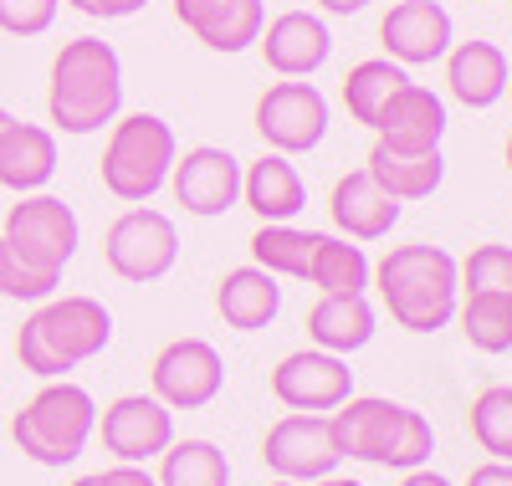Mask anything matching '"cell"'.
<instances>
[{
	"mask_svg": "<svg viewBox=\"0 0 512 486\" xmlns=\"http://www.w3.org/2000/svg\"><path fill=\"white\" fill-rule=\"evenodd\" d=\"M369 287H379L384 313L405 333H441L456 318V302H461V267L446 246L410 241V246L384 251Z\"/></svg>",
	"mask_w": 512,
	"mask_h": 486,
	"instance_id": "1",
	"label": "cell"
},
{
	"mask_svg": "<svg viewBox=\"0 0 512 486\" xmlns=\"http://www.w3.org/2000/svg\"><path fill=\"white\" fill-rule=\"evenodd\" d=\"M113 343V313L98 297H47L16 333V359L36 379H67L77 364L98 359Z\"/></svg>",
	"mask_w": 512,
	"mask_h": 486,
	"instance_id": "2",
	"label": "cell"
},
{
	"mask_svg": "<svg viewBox=\"0 0 512 486\" xmlns=\"http://www.w3.org/2000/svg\"><path fill=\"white\" fill-rule=\"evenodd\" d=\"M333 440L349 461H369L384 471H415L431 461L436 430L420 410L400 400H379V394H349L344 405L328 415Z\"/></svg>",
	"mask_w": 512,
	"mask_h": 486,
	"instance_id": "3",
	"label": "cell"
},
{
	"mask_svg": "<svg viewBox=\"0 0 512 486\" xmlns=\"http://www.w3.org/2000/svg\"><path fill=\"white\" fill-rule=\"evenodd\" d=\"M47 113L62 134H98L123 113V62L103 36H77L57 52Z\"/></svg>",
	"mask_w": 512,
	"mask_h": 486,
	"instance_id": "4",
	"label": "cell"
},
{
	"mask_svg": "<svg viewBox=\"0 0 512 486\" xmlns=\"http://www.w3.org/2000/svg\"><path fill=\"white\" fill-rule=\"evenodd\" d=\"M98 430V400L72 379H52L36 389L11 420L16 451L31 456L36 466H72Z\"/></svg>",
	"mask_w": 512,
	"mask_h": 486,
	"instance_id": "5",
	"label": "cell"
},
{
	"mask_svg": "<svg viewBox=\"0 0 512 486\" xmlns=\"http://www.w3.org/2000/svg\"><path fill=\"white\" fill-rule=\"evenodd\" d=\"M180 159V139L159 113H128L113 118V134L103 144V190L123 205H149L164 185H169V169Z\"/></svg>",
	"mask_w": 512,
	"mask_h": 486,
	"instance_id": "6",
	"label": "cell"
},
{
	"mask_svg": "<svg viewBox=\"0 0 512 486\" xmlns=\"http://www.w3.org/2000/svg\"><path fill=\"white\" fill-rule=\"evenodd\" d=\"M0 241H6V246L26 261V267L62 277L67 261H72L77 246H82V220H77V210H72L62 195L36 190V195H21V200L6 210V231H0Z\"/></svg>",
	"mask_w": 512,
	"mask_h": 486,
	"instance_id": "7",
	"label": "cell"
},
{
	"mask_svg": "<svg viewBox=\"0 0 512 486\" xmlns=\"http://www.w3.org/2000/svg\"><path fill=\"white\" fill-rule=\"evenodd\" d=\"M103 261H108V272L123 277V282H164L169 272H175V261H180V231H175V220H169L164 210L154 205H128L108 236H103Z\"/></svg>",
	"mask_w": 512,
	"mask_h": 486,
	"instance_id": "8",
	"label": "cell"
},
{
	"mask_svg": "<svg viewBox=\"0 0 512 486\" xmlns=\"http://www.w3.org/2000/svg\"><path fill=\"white\" fill-rule=\"evenodd\" d=\"M226 389V359L210 338H175L154 353L149 394L169 410H205Z\"/></svg>",
	"mask_w": 512,
	"mask_h": 486,
	"instance_id": "9",
	"label": "cell"
},
{
	"mask_svg": "<svg viewBox=\"0 0 512 486\" xmlns=\"http://www.w3.org/2000/svg\"><path fill=\"white\" fill-rule=\"evenodd\" d=\"M256 134L272 154H308L328 134V98L308 77H282L256 98Z\"/></svg>",
	"mask_w": 512,
	"mask_h": 486,
	"instance_id": "10",
	"label": "cell"
},
{
	"mask_svg": "<svg viewBox=\"0 0 512 486\" xmlns=\"http://www.w3.org/2000/svg\"><path fill=\"white\" fill-rule=\"evenodd\" d=\"M262 461L272 476L282 481H297V486H308L318 476H333L338 461H344V451H338V440H333V425L328 415H282L267 440H262Z\"/></svg>",
	"mask_w": 512,
	"mask_h": 486,
	"instance_id": "11",
	"label": "cell"
},
{
	"mask_svg": "<svg viewBox=\"0 0 512 486\" xmlns=\"http://www.w3.org/2000/svg\"><path fill=\"white\" fill-rule=\"evenodd\" d=\"M272 394L277 405L297 415H333L354 394V369L323 348H297L272 369Z\"/></svg>",
	"mask_w": 512,
	"mask_h": 486,
	"instance_id": "12",
	"label": "cell"
},
{
	"mask_svg": "<svg viewBox=\"0 0 512 486\" xmlns=\"http://www.w3.org/2000/svg\"><path fill=\"white\" fill-rule=\"evenodd\" d=\"M103 430V451L123 466H149L175 446V410L159 405L154 394H118L98 420Z\"/></svg>",
	"mask_w": 512,
	"mask_h": 486,
	"instance_id": "13",
	"label": "cell"
},
{
	"mask_svg": "<svg viewBox=\"0 0 512 486\" xmlns=\"http://www.w3.org/2000/svg\"><path fill=\"white\" fill-rule=\"evenodd\" d=\"M169 190H175V200L200 220L226 215V210L241 205V159L221 144L185 149L175 159V169H169Z\"/></svg>",
	"mask_w": 512,
	"mask_h": 486,
	"instance_id": "14",
	"label": "cell"
},
{
	"mask_svg": "<svg viewBox=\"0 0 512 486\" xmlns=\"http://www.w3.org/2000/svg\"><path fill=\"white\" fill-rule=\"evenodd\" d=\"M379 41L384 57L400 67H431L451 52L456 41V21L441 0H395L379 21Z\"/></svg>",
	"mask_w": 512,
	"mask_h": 486,
	"instance_id": "15",
	"label": "cell"
},
{
	"mask_svg": "<svg viewBox=\"0 0 512 486\" xmlns=\"http://www.w3.org/2000/svg\"><path fill=\"white\" fill-rule=\"evenodd\" d=\"M446 103L420 82H405L400 93L379 108L374 118V144L395 149V154H431L446 139Z\"/></svg>",
	"mask_w": 512,
	"mask_h": 486,
	"instance_id": "16",
	"label": "cell"
},
{
	"mask_svg": "<svg viewBox=\"0 0 512 486\" xmlns=\"http://www.w3.org/2000/svg\"><path fill=\"white\" fill-rule=\"evenodd\" d=\"M256 47H262V57L277 77H313L333 57V31L313 11H282L262 26Z\"/></svg>",
	"mask_w": 512,
	"mask_h": 486,
	"instance_id": "17",
	"label": "cell"
},
{
	"mask_svg": "<svg viewBox=\"0 0 512 486\" xmlns=\"http://www.w3.org/2000/svg\"><path fill=\"white\" fill-rule=\"evenodd\" d=\"M175 21L210 52H246L256 47V36L267 26V6L262 0H175Z\"/></svg>",
	"mask_w": 512,
	"mask_h": 486,
	"instance_id": "18",
	"label": "cell"
},
{
	"mask_svg": "<svg viewBox=\"0 0 512 486\" xmlns=\"http://www.w3.org/2000/svg\"><path fill=\"white\" fill-rule=\"evenodd\" d=\"M446 62V87L461 108H497L507 98V77H512V62L497 41H451V52L441 57Z\"/></svg>",
	"mask_w": 512,
	"mask_h": 486,
	"instance_id": "19",
	"label": "cell"
},
{
	"mask_svg": "<svg viewBox=\"0 0 512 486\" xmlns=\"http://www.w3.org/2000/svg\"><path fill=\"white\" fill-rule=\"evenodd\" d=\"M328 215L344 241H384L400 226V200H390L364 169H349L328 195Z\"/></svg>",
	"mask_w": 512,
	"mask_h": 486,
	"instance_id": "20",
	"label": "cell"
},
{
	"mask_svg": "<svg viewBox=\"0 0 512 486\" xmlns=\"http://www.w3.org/2000/svg\"><path fill=\"white\" fill-rule=\"evenodd\" d=\"M57 174V134L41 123L11 118V128L0 134V185L16 195L47 190Z\"/></svg>",
	"mask_w": 512,
	"mask_h": 486,
	"instance_id": "21",
	"label": "cell"
},
{
	"mask_svg": "<svg viewBox=\"0 0 512 486\" xmlns=\"http://www.w3.org/2000/svg\"><path fill=\"white\" fill-rule=\"evenodd\" d=\"M241 200L262 215V226H287L308 210V185L287 154H262L251 169H241Z\"/></svg>",
	"mask_w": 512,
	"mask_h": 486,
	"instance_id": "22",
	"label": "cell"
},
{
	"mask_svg": "<svg viewBox=\"0 0 512 486\" xmlns=\"http://www.w3.org/2000/svg\"><path fill=\"white\" fill-rule=\"evenodd\" d=\"M216 313L236 328V333H256L282 313V287L272 272L262 267H236L216 282Z\"/></svg>",
	"mask_w": 512,
	"mask_h": 486,
	"instance_id": "23",
	"label": "cell"
},
{
	"mask_svg": "<svg viewBox=\"0 0 512 486\" xmlns=\"http://www.w3.org/2000/svg\"><path fill=\"white\" fill-rule=\"evenodd\" d=\"M364 174L390 195V200H431L446 180V154L431 149V154H395V149H384L374 144L369 159H364Z\"/></svg>",
	"mask_w": 512,
	"mask_h": 486,
	"instance_id": "24",
	"label": "cell"
},
{
	"mask_svg": "<svg viewBox=\"0 0 512 486\" xmlns=\"http://www.w3.org/2000/svg\"><path fill=\"white\" fill-rule=\"evenodd\" d=\"M374 323H379V313L369 297H318L308 313V338H313V348L349 359V353L369 348Z\"/></svg>",
	"mask_w": 512,
	"mask_h": 486,
	"instance_id": "25",
	"label": "cell"
},
{
	"mask_svg": "<svg viewBox=\"0 0 512 486\" xmlns=\"http://www.w3.org/2000/svg\"><path fill=\"white\" fill-rule=\"evenodd\" d=\"M303 282H313L323 297H364L369 282H374V261L364 256V246L318 231V246H313V261H308Z\"/></svg>",
	"mask_w": 512,
	"mask_h": 486,
	"instance_id": "26",
	"label": "cell"
},
{
	"mask_svg": "<svg viewBox=\"0 0 512 486\" xmlns=\"http://www.w3.org/2000/svg\"><path fill=\"white\" fill-rule=\"evenodd\" d=\"M159 486H231V461L216 440L190 435L159 456Z\"/></svg>",
	"mask_w": 512,
	"mask_h": 486,
	"instance_id": "27",
	"label": "cell"
},
{
	"mask_svg": "<svg viewBox=\"0 0 512 486\" xmlns=\"http://www.w3.org/2000/svg\"><path fill=\"white\" fill-rule=\"evenodd\" d=\"M405 82H410V72L400 62H390V57H369V62L349 67V77H344V108H349V118L374 128L379 108L390 103Z\"/></svg>",
	"mask_w": 512,
	"mask_h": 486,
	"instance_id": "28",
	"label": "cell"
},
{
	"mask_svg": "<svg viewBox=\"0 0 512 486\" xmlns=\"http://www.w3.org/2000/svg\"><path fill=\"white\" fill-rule=\"evenodd\" d=\"M313 246H318V231H297L292 220H287V226H262L251 236V267H262L272 277L303 282L308 261H313Z\"/></svg>",
	"mask_w": 512,
	"mask_h": 486,
	"instance_id": "29",
	"label": "cell"
},
{
	"mask_svg": "<svg viewBox=\"0 0 512 486\" xmlns=\"http://www.w3.org/2000/svg\"><path fill=\"white\" fill-rule=\"evenodd\" d=\"M461 333L477 353H507L512 348V297L502 292H466L456 302Z\"/></svg>",
	"mask_w": 512,
	"mask_h": 486,
	"instance_id": "30",
	"label": "cell"
},
{
	"mask_svg": "<svg viewBox=\"0 0 512 486\" xmlns=\"http://www.w3.org/2000/svg\"><path fill=\"white\" fill-rule=\"evenodd\" d=\"M466 425H472V440L492 461H512V384L482 389L472 410H466Z\"/></svg>",
	"mask_w": 512,
	"mask_h": 486,
	"instance_id": "31",
	"label": "cell"
},
{
	"mask_svg": "<svg viewBox=\"0 0 512 486\" xmlns=\"http://www.w3.org/2000/svg\"><path fill=\"white\" fill-rule=\"evenodd\" d=\"M456 267H461V292H502V297H512V246L482 241V246H472L466 261H456Z\"/></svg>",
	"mask_w": 512,
	"mask_h": 486,
	"instance_id": "32",
	"label": "cell"
},
{
	"mask_svg": "<svg viewBox=\"0 0 512 486\" xmlns=\"http://www.w3.org/2000/svg\"><path fill=\"white\" fill-rule=\"evenodd\" d=\"M57 287H62V277L26 267V261H21L6 241H0V297H16V302H47Z\"/></svg>",
	"mask_w": 512,
	"mask_h": 486,
	"instance_id": "33",
	"label": "cell"
},
{
	"mask_svg": "<svg viewBox=\"0 0 512 486\" xmlns=\"http://www.w3.org/2000/svg\"><path fill=\"white\" fill-rule=\"evenodd\" d=\"M62 0H0V31L6 36H41L52 31Z\"/></svg>",
	"mask_w": 512,
	"mask_h": 486,
	"instance_id": "34",
	"label": "cell"
},
{
	"mask_svg": "<svg viewBox=\"0 0 512 486\" xmlns=\"http://www.w3.org/2000/svg\"><path fill=\"white\" fill-rule=\"evenodd\" d=\"M93 486H159L144 466H108V471H93Z\"/></svg>",
	"mask_w": 512,
	"mask_h": 486,
	"instance_id": "35",
	"label": "cell"
},
{
	"mask_svg": "<svg viewBox=\"0 0 512 486\" xmlns=\"http://www.w3.org/2000/svg\"><path fill=\"white\" fill-rule=\"evenodd\" d=\"M149 0H88V16H103V21H128L139 16Z\"/></svg>",
	"mask_w": 512,
	"mask_h": 486,
	"instance_id": "36",
	"label": "cell"
},
{
	"mask_svg": "<svg viewBox=\"0 0 512 486\" xmlns=\"http://www.w3.org/2000/svg\"><path fill=\"white\" fill-rule=\"evenodd\" d=\"M466 486H512V461H482V466H472Z\"/></svg>",
	"mask_w": 512,
	"mask_h": 486,
	"instance_id": "37",
	"label": "cell"
},
{
	"mask_svg": "<svg viewBox=\"0 0 512 486\" xmlns=\"http://www.w3.org/2000/svg\"><path fill=\"white\" fill-rule=\"evenodd\" d=\"M400 486H451L441 471H431V466H415V471H405L400 476Z\"/></svg>",
	"mask_w": 512,
	"mask_h": 486,
	"instance_id": "38",
	"label": "cell"
},
{
	"mask_svg": "<svg viewBox=\"0 0 512 486\" xmlns=\"http://www.w3.org/2000/svg\"><path fill=\"white\" fill-rule=\"evenodd\" d=\"M318 6H323L328 16H359V11L369 6V0H318Z\"/></svg>",
	"mask_w": 512,
	"mask_h": 486,
	"instance_id": "39",
	"label": "cell"
},
{
	"mask_svg": "<svg viewBox=\"0 0 512 486\" xmlns=\"http://www.w3.org/2000/svg\"><path fill=\"white\" fill-rule=\"evenodd\" d=\"M308 486H364V481H354V476H338V471H333V476H318V481H308Z\"/></svg>",
	"mask_w": 512,
	"mask_h": 486,
	"instance_id": "40",
	"label": "cell"
},
{
	"mask_svg": "<svg viewBox=\"0 0 512 486\" xmlns=\"http://www.w3.org/2000/svg\"><path fill=\"white\" fill-rule=\"evenodd\" d=\"M11 118H16L11 108H0V134H6V128H11Z\"/></svg>",
	"mask_w": 512,
	"mask_h": 486,
	"instance_id": "41",
	"label": "cell"
},
{
	"mask_svg": "<svg viewBox=\"0 0 512 486\" xmlns=\"http://www.w3.org/2000/svg\"><path fill=\"white\" fill-rule=\"evenodd\" d=\"M67 6H72L77 16H88V0H67Z\"/></svg>",
	"mask_w": 512,
	"mask_h": 486,
	"instance_id": "42",
	"label": "cell"
},
{
	"mask_svg": "<svg viewBox=\"0 0 512 486\" xmlns=\"http://www.w3.org/2000/svg\"><path fill=\"white\" fill-rule=\"evenodd\" d=\"M502 154H507V169H512V134H507V149Z\"/></svg>",
	"mask_w": 512,
	"mask_h": 486,
	"instance_id": "43",
	"label": "cell"
},
{
	"mask_svg": "<svg viewBox=\"0 0 512 486\" xmlns=\"http://www.w3.org/2000/svg\"><path fill=\"white\" fill-rule=\"evenodd\" d=\"M72 486H93V476H77V481H72Z\"/></svg>",
	"mask_w": 512,
	"mask_h": 486,
	"instance_id": "44",
	"label": "cell"
},
{
	"mask_svg": "<svg viewBox=\"0 0 512 486\" xmlns=\"http://www.w3.org/2000/svg\"><path fill=\"white\" fill-rule=\"evenodd\" d=\"M267 486H297V481H282V476H277V481H267Z\"/></svg>",
	"mask_w": 512,
	"mask_h": 486,
	"instance_id": "45",
	"label": "cell"
},
{
	"mask_svg": "<svg viewBox=\"0 0 512 486\" xmlns=\"http://www.w3.org/2000/svg\"><path fill=\"white\" fill-rule=\"evenodd\" d=\"M507 93H512V77H507Z\"/></svg>",
	"mask_w": 512,
	"mask_h": 486,
	"instance_id": "46",
	"label": "cell"
}]
</instances>
